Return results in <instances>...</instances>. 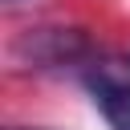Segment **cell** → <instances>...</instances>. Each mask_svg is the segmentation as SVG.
Segmentation results:
<instances>
[{"instance_id":"6da1fadb","label":"cell","mask_w":130,"mask_h":130,"mask_svg":"<svg viewBox=\"0 0 130 130\" xmlns=\"http://www.w3.org/2000/svg\"><path fill=\"white\" fill-rule=\"evenodd\" d=\"M81 85L110 122V130H130V57H93L81 65Z\"/></svg>"}]
</instances>
